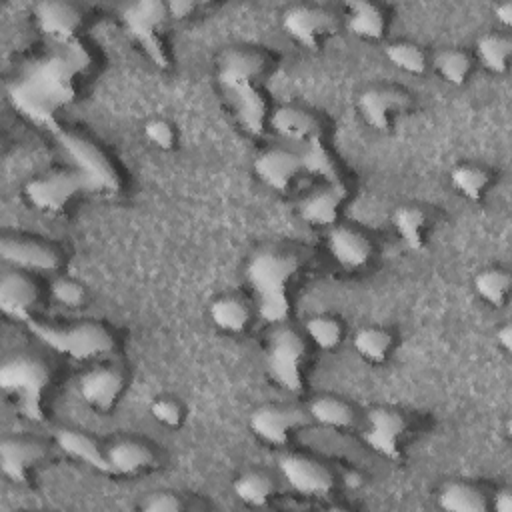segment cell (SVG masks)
Wrapping results in <instances>:
<instances>
[{
	"instance_id": "6da1fadb",
	"label": "cell",
	"mask_w": 512,
	"mask_h": 512,
	"mask_svg": "<svg viewBox=\"0 0 512 512\" xmlns=\"http://www.w3.org/2000/svg\"><path fill=\"white\" fill-rule=\"evenodd\" d=\"M92 62L90 50L78 38L52 44L22 64L8 82L6 94L24 118L52 130L58 126V112L78 98Z\"/></svg>"
},
{
	"instance_id": "7a4b0ae2",
	"label": "cell",
	"mask_w": 512,
	"mask_h": 512,
	"mask_svg": "<svg viewBox=\"0 0 512 512\" xmlns=\"http://www.w3.org/2000/svg\"><path fill=\"white\" fill-rule=\"evenodd\" d=\"M298 270V258L278 250H258L248 266L246 278L254 294L258 316L270 324H284L290 316L288 286Z\"/></svg>"
},
{
	"instance_id": "3957f363",
	"label": "cell",
	"mask_w": 512,
	"mask_h": 512,
	"mask_svg": "<svg viewBox=\"0 0 512 512\" xmlns=\"http://www.w3.org/2000/svg\"><path fill=\"white\" fill-rule=\"evenodd\" d=\"M48 384L50 370L36 356L16 354L0 366V390L26 420H44V394Z\"/></svg>"
},
{
	"instance_id": "277c9868",
	"label": "cell",
	"mask_w": 512,
	"mask_h": 512,
	"mask_svg": "<svg viewBox=\"0 0 512 512\" xmlns=\"http://www.w3.org/2000/svg\"><path fill=\"white\" fill-rule=\"evenodd\" d=\"M24 324L28 332L36 336L44 346L78 362L98 358L114 348L112 334L102 324H96V322L54 326V324H46L30 318Z\"/></svg>"
},
{
	"instance_id": "5b68a950",
	"label": "cell",
	"mask_w": 512,
	"mask_h": 512,
	"mask_svg": "<svg viewBox=\"0 0 512 512\" xmlns=\"http://www.w3.org/2000/svg\"><path fill=\"white\" fill-rule=\"evenodd\" d=\"M304 356L306 344L296 330L284 324L272 326L264 344V368L268 378L276 386H280L286 392L302 390Z\"/></svg>"
},
{
	"instance_id": "8992f818",
	"label": "cell",
	"mask_w": 512,
	"mask_h": 512,
	"mask_svg": "<svg viewBox=\"0 0 512 512\" xmlns=\"http://www.w3.org/2000/svg\"><path fill=\"white\" fill-rule=\"evenodd\" d=\"M166 18V2L160 0H138L122 6L120 10V24L124 32L160 70H166L170 66V56L160 34Z\"/></svg>"
},
{
	"instance_id": "52a82bcc",
	"label": "cell",
	"mask_w": 512,
	"mask_h": 512,
	"mask_svg": "<svg viewBox=\"0 0 512 512\" xmlns=\"http://www.w3.org/2000/svg\"><path fill=\"white\" fill-rule=\"evenodd\" d=\"M50 132L54 134L66 156L72 160V168L86 178L92 192L114 194L120 190V176L116 168L92 140L62 126H54Z\"/></svg>"
},
{
	"instance_id": "ba28073f",
	"label": "cell",
	"mask_w": 512,
	"mask_h": 512,
	"mask_svg": "<svg viewBox=\"0 0 512 512\" xmlns=\"http://www.w3.org/2000/svg\"><path fill=\"white\" fill-rule=\"evenodd\" d=\"M82 192H92L86 178L74 168L50 170L26 182L24 198L26 202L44 214L62 212L70 200Z\"/></svg>"
},
{
	"instance_id": "9c48e42d",
	"label": "cell",
	"mask_w": 512,
	"mask_h": 512,
	"mask_svg": "<svg viewBox=\"0 0 512 512\" xmlns=\"http://www.w3.org/2000/svg\"><path fill=\"white\" fill-rule=\"evenodd\" d=\"M406 432V418L390 406H374L364 416L362 442L382 458L400 460V442Z\"/></svg>"
},
{
	"instance_id": "30bf717a",
	"label": "cell",
	"mask_w": 512,
	"mask_h": 512,
	"mask_svg": "<svg viewBox=\"0 0 512 512\" xmlns=\"http://www.w3.org/2000/svg\"><path fill=\"white\" fill-rule=\"evenodd\" d=\"M282 30L288 38L308 50H316L334 34L336 18L330 10L320 6H290L282 14Z\"/></svg>"
},
{
	"instance_id": "8fae6325",
	"label": "cell",
	"mask_w": 512,
	"mask_h": 512,
	"mask_svg": "<svg viewBox=\"0 0 512 512\" xmlns=\"http://www.w3.org/2000/svg\"><path fill=\"white\" fill-rule=\"evenodd\" d=\"M278 470L288 486L310 498L328 496L334 488L332 472L318 460L302 454H284L278 458Z\"/></svg>"
},
{
	"instance_id": "7c38bea8",
	"label": "cell",
	"mask_w": 512,
	"mask_h": 512,
	"mask_svg": "<svg viewBox=\"0 0 512 512\" xmlns=\"http://www.w3.org/2000/svg\"><path fill=\"white\" fill-rule=\"evenodd\" d=\"M308 412L294 408V406H278V404H264L258 406L250 418L248 426L256 438L270 446H284L290 440L292 430L308 424Z\"/></svg>"
},
{
	"instance_id": "4fadbf2b",
	"label": "cell",
	"mask_w": 512,
	"mask_h": 512,
	"mask_svg": "<svg viewBox=\"0 0 512 512\" xmlns=\"http://www.w3.org/2000/svg\"><path fill=\"white\" fill-rule=\"evenodd\" d=\"M126 386L124 372L116 366H94L78 380L80 400L94 412L106 414L114 410Z\"/></svg>"
},
{
	"instance_id": "5bb4252c",
	"label": "cell",
	"mask_w": 512,
	"mask_h": 512,
	"mask_svg": "<svg viewBox=\"0 0 512 512\" xmlns=\"http://www.w3.org/2000/svg\"><path fill=\"white\" fill-rule=\"evenodd\" d=\"M410 106L406 92L388 86H372L360 92L358 112L366 126L376 132H388L396 114L404 112Z\"/></svg>"
},
{
	"instance_id": "9a60e30c",
	"label": "cell",
	"mask_w": 512,
	"mask_h": 512,
	"mask_svg": "<svg viewBox=\"0 0 512 512\" xmlns=\"http://www.w3.org/2000/svg\"><path fill=\"white\" fill-rule=\"evenodd\" d=\"M0 256L14 270L26 272H52L60 266V254L40 240L6 236L0 242Z\"/></svg>"
},
{
	"instance_id": "2e32d148",
	"label": "cell",
	"mask_w": 512,
	"mask_h": 512,
	"mask_svg": "<svg viewBox=\"0 0 512 512\" xmlns=\"http://www.w3.org/2000/svg\"><path fill=\"white\" fill-rule=\"evenodd\" d=\"M34 22L52 44H66L78 38L82 12L72 2L46 0L34 6Z\"/></svg>"
},
{
	"instance_id": "e0dca14e",
	"label": "cell",
	"mask_w": 512,
	"mask_h": 512,
	"mask_svg": "<svg viewBox=\"0 0 512 512\" xmlns=\"http://www.w3.org/2000/svg\"><path fill=\"white\" fill-rule=\"evenodd\" d=\"M264 72V58L250 48H230L222 52L216 64V80L220 88L232 90L238 86L254 84Z\"/></svg>"
},
{
	"instance_id": "ac0fdd59",
	"label": "cell",
	"mask_w": 512,
	"mask_h": 512,
	"mask_svg": "<svg viewBox=\"0 0 512 512\" xmlns=\"http://www.w3.org/2000/svg\"><path fill=\"white\" fill-rule=\"evenodd\" d=\"M300 172V156L288 148H268L254 160L258 180L276 192H286Z\"/></svg>"
},
{
	"instance_id": "d6986e66",
	"label": "cell",
	"mask_w": 512,
	"mask_h": 512,
	"mask_svg": "<svg viewBox=\"0 0 512 512\" xmlns=\"http://www.w3.org/2000/svg\"><path fill=\"white\" fill-rule=\"evenodd\" d=\"M38 302V288L30 276L20 270L2 274L0 278V310L4 316L28 322L32 318L34 304Z\"/></svg>"
},
{
	"instance_id": "ffe728a7",
	"label": "cell",
	"mask_w": 512,
	"mask_h": 512,
	"mask_svg": "<svg viewBox=\"0 0 512 512\" xmlns=\"http://www.w3.org/2000/svg\"><path fill=\"white\" fill-rule=\"evenodd\" d=\"M326 248L332 260L350 272L364 268L372 256L370 240L348 226H332L326 236Z\"/></svg>"
},
{
	"instance_id": "44dd1931",
	"label": "cell",
	"mask_w": 512,
	"mask_h": 512,
	"mask_svg": "<svg viewBox=\"0 0 512 512\" xmlns=\"http://www.w3.org/2000/svg\"><path fill=\"white\" fill-rule=\"evenodd\" d=\"M46 456L44 444L24 438H6L0 442V470L14 484H26L30 470Z\"/></svg>"
},
{
	"instance_id": "7402d4cb",
	"label": "cell",
	"mask_w": 512,
	"mask_h": 512,
	"mask_svg": "<svg viewBox=\"0 0 512 512\" xmlns=\"http://www.w3.org/2000/svg\"><path fill=\"white\" fill-rule=\"evenodd\" d=\"M268 126L282 140L300 146L322 136L320 120L310 110L300 106H278L272 114H268Z\"/></svg>"
},
{
	"instance_id": "603a6c76",
	"label": "cell",
	"mask_w": 512,
	"mask_h": 512,
	"mask_svg": "<svg viewBox=\"0 0 512 512\" xmlns=\"http://www.w3.org/2000/svg\"><path fill=\"white\" fill-rule=\"evenodd\" d=\"M346 200V186L340 184H324L314 190L310 196L300 200L298 216L310 226L332 228L340 216L342 202Z\"/></svg>"
},
{
	"instance_id": "cb8c5ba5",
	"label": "cell",
	"mask_w": 512,
	"mask_h": 512,
	"mask_svg": "<svg viewBox=\"0 0 512 512\" xmlns=\"http://www.w3.org/2000/svg\"><path fill=\"white\" fill-rule=\"evenodd\" d=\"M238 124L250 136H262L268 124V106L256 84L226 90Z\"/></svg>"
},
{
	"instance_id": "d4e9b609",
	"label": "cell",
	"mask_w": 512,
	"mask_h": 512,
	"mask_svg": "<svg viewBox=\"0 0 512 512\" xmlns=\"http://www.w3.org/2000/svg\"><path fill=\"white\" fill-rule=\"evenodd\" d=\"M106 460H108L110 474L132 476L154 466L156 454L148 444L140 440L124 438L106 446Z\"/></svg>"
},
{
	"instance_id": "484cf974",
	"label": "cell",
	"mask_w": 512,
	"mask_h": 512,
	"mask_svg": "<svg viewBox=\"0 0 512 512\" xmlns=\"http://www.w3.org/2000/svg\"><path fill=\"white\" fill-rule=\"evenodd\" d=\"M54 444L70 458H74L98 472L110 474L106 450H102L100 444L94 438H90L88 434H84L80 430H72V428H60L54 432Z\"/></svg>"
},
{
	"instance_id": "4316f807",
	"label": "cell",
	"mask_w": 512,
	"mask_h": 512,
	"mask_svg": "<svg viewBox=\"0 0 512 512\" xmlns=\"http://www.w3.org/2000/svg\"><path fill=\"white\" fill-rule=\"evenodd\" d=\"M346 30L360 40H380L386 32L384 10L374 2L350 0L344 4Z\"/></svg>"
},
{
	"instance_id": "83f0119b",
	"label": "cell",
	"mask_w": 512,
	"mask_h": 512,
	"mask_svg": "<svg viewBox=\"0 0 512 512\" xmlns=\"http://www.w3.org/2000/svg\"><path fill=\"white\" fill-rule=\"evenodd\" d=\"M306 412L310 420L334 430H348L356 422L354 408L346 400L332 394H322L312 398Z\"/></svg>"
},
{
	"instance_id": "f1b7e54d",
	"label": "cell",
	"mask_w": 512,
	"mask_h": 512,
	"mask_svg": "<svg viewBox=\"0 0 512 512\" xmlns=\"http://www.w3.org/2000/svg\"><path fill=\"white\" fill-rule=\"evenodd\" d=\"M208 316L218 330L228 334H240L250 322V308L242 298L224 294L210 302Z\"/></svg>"
},
{
	"instance_id": "f546056e",
	"label": "cell",
	"mask_w": 512,
	"mask_h": 512,
	"mask_svg": "<svg viewBox=\"0 0 512 512\" xmlns=\"http://www.w3.org/2000/svg\"><path fill=\"white\" fill-rule=\"evenodd\" d=\"M438 506L446 512H486L484 492L470 482H446L438 492Z\"/></svg>"
},
{
	"instance_id": "4dcf8cb0",
	"label": "cell",
	"mask_w": 512,
	"mask_h": 512,
	"mask_svg": "<svg viewBox=\"0 0 512 512\" xmlns=\"http://www.w3.org/2000/svg\"><path fill=\"white\" fill-rule=\"evenodd\" d=\"M300 166L302 172L318 176L324 180V184H340V174H338V166L332 158V154L328 152L322 136L312 138L310 142L300 146Z\"/></svg>"
},
{
	"instance_id": "1f68e13d",
	"label": "cell",
	"mask_w": 512,
	"mask_h": 512,
	"mask_svg": "<svg viewBox=\"0 0 512 512\" xmlns=\"http://www.w3.org/2000/svg\"><path fill=\"white\" fill-rule=\"evenodd\" d=\"M390 222H392L398 238L404 242V246H408L410 250H422L424 230H426V222H428L424 208H420L416 204L396 206L390 216Z\"/></svg>"
},
{
	"instance_id": "d6a6232c",
	"label": "cell",
	"mask_w": 512,
	"mask_h": 512,
	"mask_svg": "<svg viewBox=\"0 0 512 512\" xmlns=\"http://www.w3.org/2000/svg\"><path fill=\"white\" fill-rule=\"evenodd\" d=\"M476 58L492 74H504L512 56V40L504 32H488L476 40Z\"/></svg>"
},
{
	"instance_id": "836d02e7",
	"label": "cell",
	"mask_w": 512,
	"mask_h": 512,
	"mask_svg": "<svg viewBox=\"0 0 512 512\" xmlns=\"http://www.w3.org/2000/svg\"><path fill=\"white\" fill-rule=\"evenodd\" d=\"M392 334L380 326H362L354 332L352 346L356 354L368 364H382L392 350Z\"/></svg>"
},
{
	"instance_id": "e575fe53",
	"label": "cell",
	"mask_w": 512,
	"mask_h": 512,
	"mask_svg": "<svg viewBox=\"0 0 512 512\" xmlns=\"http://www.w3.org/2000/svg\"><path fill=\"white\" fill-rule=\"evenodd\" d=\"M274 482L268 474L260 472V470H248L242 472L240 476L234 478L232 482V492L234 496L246 504V506H266L270 502V498L274 496Z\"/></svg>"
},
{
	"instance_id": "d590c367",
	"label": "cell",
	"mask_w": 512,
	"mask_h": 512,
	"mask_svg": "<svg viewBox=\"0 0 512 512\" xmlns=\"http://www.w3.org/2000/svg\"><path fill=\"white\" fill-rule=\"evenodd\" d=\"M450 186L466 200L480 202L490 186V172L478 164L462 162L450 170Z\"/></svg>"
},
{
	"instance_id": "8d00e7d4",
	"label": "cell",
	"mask_w": 512,
	"mask_h": 512,
	"mask_svg": "<svg viewBox=\"0 0 512 512\" xmlns=\"http://www.w3.org/2000/svg\"><path fill=\"white\" fill-rule=\"evenodd\" d=\"M510 284H512L510 274L498 266L484 268L474 276L476 296L494 308L504 306L510 292Z\"/></svg>"
},
{
	"instance_id": "74e56055",
	"label": "cell",
	"mask_w": 512,
	"mask_h": 512,
	"mask_svg": "<svg viewBox=\"0 0 512 512\" xmlns=\"http://www.w3.org/2000/svg\"><path fill=\"white\" fill-rule=\"evenodd\" d=\"M384 56L394 68L406 74L418 76V74H424L428 68V56L424 48L418 46L416 42H408V40L390 42L384 48Z\"/></svg>"
},
{
	"instance_id": "f35d334b",
	"label": "cell",
	"mask_w": 512,
	"mask_h": 512,
	"mask_svg": "<svg viewBox=\"0 0 512 512\" xmlns=\"http://www.w3.org/2000/svg\"><path fill=\"white\" fill-rule=\"evenodd\" d=\"M432 66L436 74L450 86H462L472 70V60L464 50L458 48H444L436 52Z\"/></svg>"
},
{
	"instance_id": "ab89813d",
	"label": "cell",
	"mask_w": 512,
	"mask_h": 512,
	"mask_svg": "<svg viewBox=\"0 0 512 512\" xmlns=\"http://www.w3.org/2000/svg\"><path fill=\"white\" fill-rule=\"evenodd\" d=\"M306 336L314 342V346H318L320 350H334L340 346L342 336H344V328L340 324L338 318L328 316V314H316L310 316L304 324Z\"/></svg>"
},
{
	"instance_id": "60d3db41",
	"label": "cell",
	"mask_w": 512,
	"mask_h": 512,
	"mask_svg": "<svg viewBox=\"0 0 512 512\" xmlns=\"http://www.w3.org/2000/svg\"><path fill=\"white\" fill-rule=\"evenodd\" d=\"M50 296L60 306L78 308V306H82L86 302V288L80 282L72 280V278L58 276L50 284Z\"/></svg>"
},
{
	"instance_id": "b9f144b4",
	"label": "cell",
	"mask_w": 512,
	"mask_h": 512,
	"mask_svg": "<svg viewBox=\"0 0 512 512\" xmlns=\"http://www.w3.org/2000/svg\"><path fill=\"white\" fill-rule=\"evenodd\" d=\"M144 138L156 146L158 150H172L176 146V132H174V126L162 118V116H156V118H150L144 122Z\"/></svg>"
},
{
	"instance_id": "7bdbcfd3",
	"label": "cell",
	"mask_w": 512,
	"mask_h": 512,
	"mask_svg": "<svg viewBox=\"0 0 512 512\" xmlns=\"http://www.w3.org/2000/svg\"><path fill=\"white\" fill-rule=\"evenodd\" d=\"M150 416H152L160 426L178 428V426L182 424L184 412H182L180 402H176L174 398H168V396H160V398H154V400L150 402Z\"/></svg>"
},
{
	"instance_id": "ee69618b",
	"label": "cell",
	"mask_w": 512,
	"mask_h": 512,
	"mask_svg": "<svg viewBox=\"0 0 512 512\" xmlns=\"http://www.w3.org/2000/svg\"><path fill=\"white\" fill-rule=\"evenodd\" d=\"M140 508L144 512H178L182 510V500L170 492H156L150 494Z\"/></svg>"
},
{
	"instance_id": "f6af8a7d",
	"label": "cell",
	"mask_w": 512,
	"mask_h": 512,
	"mask_svg": "<svg viewBox=\"0 0 512 512\" xmlns=\"http://www.w3.org/2000/svg\"><path fill=\"white\" fill-rule=\"evenodd\" d=\"M196 4L194 2H188V0H172V2H166V10H168V18H174V20H182L186 16H190L194 12Z\"/></svg>"
},
{
	"instance_id": "bcb514c9",
	"label": "cell",
	"mask_w": 512,
	"mask_h": 512,
	"mask_svg": "<svg viewBox=\"0 0 512 512\" xmlns=\"http://www.w3.org/2000/svg\"><path fill=\"white\" fill-rule=\"evenodd\" d=\"M492 508L494 512H512V490L510 488L496 490L492 498Z\"/></svg>"
},
{
	"instance_id": "7dc6e473",
	"label": "cell",
	"mask_w": 512,
	"mask_h": 512,
	"mask_svg": "<svg viewBox=\"0 0 512 512\" xmlns=\"http://www.w3.org/2000/svg\"><path fill=\"white\" fill-rule=\"evenodd\" d=\"M496 344H498L504 352H510V350H512V326H510V322H504L502 326L496 328Z\"/></svg>"
},
{
	"instance_id": "c3c4849f",
	"label": "cell",
	"mask_w": 512,
	"mask_h": 512,
	"mask_svg": "<svg viewBox=\"0 0 512 512\" xmlns=\"http://www.w3.org/2000/svg\"><path fill=\"white\" fill-rule=\"evenodd\" d=\"M496 22L502 26V28H510L512 26V2H500L496 4Z\"/></svg>"
},
{
	"instance_id": "681fc988",
	"label": "cell",
	"mask_w": 512,
	"mask_h": 512,
	"mask_svg": "<svg viewBox=\"0 0 512 512\" xmlns=\"http://www.w3.org/2000/svg\"><path fill=\"white\" fill-rule=\"evenodd\" d=\"M342 482L350 490H358L364 484V476L358 470H346L342 476Z\"/></svg>"
}]
</instances>
